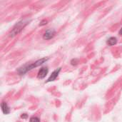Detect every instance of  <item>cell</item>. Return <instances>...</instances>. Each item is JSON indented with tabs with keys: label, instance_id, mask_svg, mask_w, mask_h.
Returning <instances> with one entry per match:
<instances>
[{
	"label": "cell",
	"instance_id": "obj_1",
	"mask_svg": "<svg viewBox=\"0 0 122 122\" xmlns=\"http://www.w3.org/2000/svg\"><path fill=\"white\" fill-rule=\"evenodd\" d=\"M49 59L48 58H42L41 59H39L37 60L36 61H35L34 63L31 64H29V65H25L22 67H20L19 69H18V73L20 74V75H23L24 74H26V72L32 70L33 69L36 68V67H38L41 65H42L44 63H45Z\"/></svg>",
	"mask_w": 122,
	"mask_h": 122
},
{
	"label": "cell",
	"instance_id": "obj_2",
	"mask_svg": "<svg viewBox=\"0 0 122 122\" xmlns=\"http://www.w3.org/2000/svg\"><path fill=\"white\" fill-rule=\"evenodd\" d=\"M29 21H30V20L26 19V20H21V21H19L18 23H16V24L14 25V26L13 27L11 31L10 32L9 36L14 37V36H16V34H19V33L23 30V29L29 24Z\"/></svg>",
	"mask_w": 122,
	"mask_h": 122
},
{
	"label": "cell",
	"instance_id": "obj_3",
	"mask_svg": "<svg viewBox=\"0 0 122 122\" xmlns=\"http://www.w3.org/2000/svg\"><path fill=\"white\" fill-rule=\"evenodd\" d=\"M61 68H59V69H56V70H54L52 73H51V74L50 75V76L48 78V79L46 80V83H48V82H51V81H54L56 78H57V76H59V72L61 71Z\"/></svg>",
	"mask_w": 122,
	"mask_h": 122
},
{
	"label": "cell",
	"instance_id": "obj_4",
	"mask_svg": "<svg viewBox=\"0 0 122 122\" xmlns=\"http://www.w3.org/2000/svg\"><path fill=\"white\" fill-rule=\"evenodd\" d=\"M54 35H55V31L54 30H53V29H48L44 33V34L43 36V38H44V39L49 40V39H52L54 36Z\"/></svg>",
	"mask_w": 122,
	"mask_h": 122
},
{
	"label": "cell",
	"instance_id": "obj_5",
	"mask_svg": "<svg viewBox=\"0 0 122 122\" xmlns=\"http://www.w3.org/2000/svg\"><path fill=\"white\" fill-rule=\"evenodd\" d=\"M48 71H49V70L46 67H43V68L40 69V70L39 71L38 74H37V78L38 79H44L48 74Z\"/></svg>",
	"mask_w": 122,
	"mask_h": 122
},
{
	"label": "cell",
	"instance_id": "obj_6",
	"mask_svg": "<svg viewBox=\"0 0 122 122\" xmlns=\"http://www.w3.org/2000/svg\"><path fill=\"white\" fill-rule=\"evenodd\" d=\"M1 107L2 112L4 114H9L10 113V109H9L8 104L6 102H2L1 104Z\"/></svg>",
	"mask_w": 122,
	"mask_h": 122
},
{
	"label": "cell",
	"instance_id": "obj_7",
	"mask_svg": "<svg viewBox=\"0 0 122 122\" xmlns=\"http://www.w3.org/2000/svg\"><path fill=\"white\" fill-rule=\"evenodd\" d=\"M117 39L116 37H110L107 41V44L110 46H114L117 44Z\"/></svg>",
	"mask_w": 122,
	"mask_h": 122
},
{
	"label": "cell",
	"instance_id": "obj_8",
	"mask_svg": "<svg viewBox=\"0 0 122 122\" xmlns=\"http://www.w3.org/2000/svg\"><path fill=\"white\" fill-rule=\"evenodd\" d=\"M29 122H40V120L38 117H31L29 120Z\"/></svg>",
	"mask_w": 122,
	"mask_h": 122
},
{
	"label": "cell",
	"instance_id": "obj_9",
	"mask_svg": "<svg viewBox=\"0 0 122 122\" xmlns=\"http://www.w3.org/2000/svg\"><path fill=\"white\" fill-rule=\"evenodd\" d=\"M46 24H47V21H46V20H42V21L40 22V24H39V26H44V25H46Z\"/></svg>",
	"mask_w": 122,
	"mask_h": 122
},
{
	"label": "cell",
	"instance_id": "obj_10",
	"mask_svg": "<svg viewBox=\"0 0 122 122\" xmlns=\"http://www.w3.org/2000/svg\"><path fill=\"white\" fill-rule=\"evenodd\" d=\"M71 63L72 65H76L77 63H78V61H77L76 59H73V60L71 61Z\"/></svg>",
	"mask_w": 122,
	"mask_h": 122
},
{
	"label": "cell",
	"instance_id": "obj_11",
	"mask_svg": "<svg viewBox=\"0 0 122 122\" xmlns=\"http://www.w3.org/2000/svg\"><path fill=\"white\" fill-rule=\"evenodd\" d=\"M21 117L22 119H26V118H27V114H22V115L21 116Z\"/></svg>",
	"mask_w": 122,
	"mask_h": 122
},
{
	"label": "cell",
	"instance_id": "obj_12",
	"mask_svg": "<svg viewBox=\"0 0 122 122\" xmlns=\"http://www.w3.org/2000/svg\"><path fill=\"white\" fill-rule=\"evenodd\" d=\"M119 34H121L122 35V28L120 29V31H119Z\"/></svg>",
	"mask_w": 122,
	"mask_h": 122
}]
</instances>
